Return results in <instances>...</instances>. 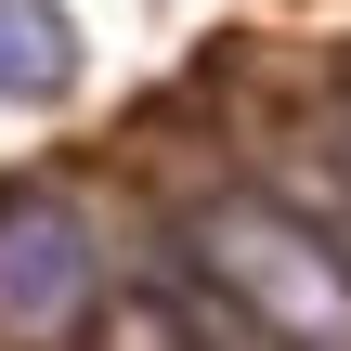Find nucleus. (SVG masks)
I'll list each match as a JSON object with an SVG mask.
<instances>
[{"label":"nucleus","mask_w":351,"mask_h":351,"mask_svg":"<svg viewBox=\"0 0 351 351\" xmlns=\"http://www.w3.org/2000/svg\"><path fill=\"white\" fill-rule=\"evenodd\" d=\"M65 78H78L65 0H0V104H65Z\"/></svg>","instance_id":"obj_3"},{"label":"nucleus","mask_w":351,"mask_h":351,"mask_svg":"<svg viewBox=\"0 0 351 351\" xmlns=\"http://www.w3.org/2000/svg\"><path fill=\"white\" fill-rule=\"evenodd\" d=\"M169 300L221 351H351V247L274 195H195L169 221Z\"/></svg>","instance_id":"obj_1"},{"label":"nucleus","mask_w":351,"mask_h":351,"mask_svg":"<svg viewBox=\"0 0 351 351\" xmlns=\"http://www.w3.org/2000/svg\"><path fill=\"white\" fill-rule=\"evenodd\" d=\"M91 339H104V351H221L182 300H104V326H91Z\"/></svg>","instance_id":"obj_4"},{"label":"nucleus","mask_w":351,"mask_h":351,"mask_svg":"<svg viewBox=\"0 0 351 351\" xmlns=\"http://www.w3.org/2000/svg\"><path fill=\"white\" fill-rule=\"evenodd\" d=\"M104 326V221L65 182H13L0 195V339L65 351Z\"/></svg>","instance_id":"obj_2"}]
</instances>
